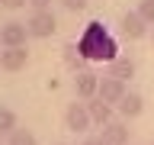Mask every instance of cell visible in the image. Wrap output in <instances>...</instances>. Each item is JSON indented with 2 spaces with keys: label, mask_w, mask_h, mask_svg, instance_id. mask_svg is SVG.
Returning <instances> with one entry per match:
<instances>
[{
  "label": "cell",
  "mask_w": 154,
  "mask_h": 145,
  "mask_svg": "<svg viewBox=\"0 0 154 145\" xmlns=\"http://www.w3.org/2000/svg\"><path fill=\"white\" fill-rule=\"evenodd\" d=\"M77 48H80V55L87 58V61H112V58H119L116 52H119V45H116V39L106 32L103 23H87V29L80 32V39H77Z\"/></svg>",
  "instance_id": "cell-1"
},
{
  "label": "cell",
  "mask_w": 154,
  "mask_h": 145,
  "mask_svg": "<svg viewBox=\"0 0 154 145\" xmlns=\"http://www.w3.org/2000/svg\"><path fill=\"white\" fill-rule=\"evenodd\" d=\"M26 29H29V39H48V36H55V13L51 10H35V13H29L26 19Z\"/></svg>",
  "instance_id": "cell-2"
},
{
  "label": "cell",
  "mask_w": 154,
  "mask_h": 145,
  "mask_svg": "<svg viewBox=\"0 0 154 145\" xmlns=\"http://www.w3.org/2000/svg\"><path fill=\"white\" fill-rule=\"evenodd\" d=\"M93 126V119H90V110H87V100H80V103H67L64 110V129L67 132H87Z\"/></svg>",
  "instance_id": "cell-3"
},
{
  "label": "cell",
  "mask_w": 154,
  "mask_h": 145,
  "mask_svg": "<svg viewBox=\"0 0 154 145\" xmlns=\"http://www.w3.org/2000/svg\"><path fill=\"white\" fill-rule=\"evenodd\" d=\"M119 36H122L125 42H138V39L148 36V23L138 16V10H128V13L119 16Z\"/></svg>",
  "instance_id": "cell-4"
},
{
  "label": "cell",
  "mask_w": 154,
  "mask_h": 145,
  "mask_svg": "<svg viewBox=\"0 0 154 145\" xmlns=\"http://www.w3.org/2000/svg\"><path fill=\"white\" fill-rule=\"evenodd\" d=\"M128 94V87H125V81H119V77H100V100H103V103H109V106H119V100H122V97Z\"/></svg>",
  "instance_id": "cell-5"
},
{
  "label": "cell",
  "mask_w": 154,
  "mask_h": 145,
  "mask_svg": "<svg viewBox=\"0 0 154 145\" xmlns=\"http://www.w3.org/2000/svg\"><path fill=\"white\" fill-rule=\"evenodd\" d=\"M26 65H29V48L26 45H13V48H3V52H0V68L10 71V74L23 71Z\"/></svg>",
  "instance_id": "cell-6"
},
{
  "label": "cell",
  "mask_w": 154,
  "mask_h": 145,
  "mask_svg": "<svg viewBox=\"0 0 154 145\" xmlns=\"http://www.w3.org/2000/svg\"><path fill=\"white\" fill-rule=\"evenodd\" d=\"M74 94H77V100H93V97L100 94V74H93V71H77L74 74Z\"/></svg>",
  "instance_id": "cell-7"
},
{
  "label": "cell",
  "mask_w": 154,
  "mask_h": 145,
  "mask_svg": "<svg viewBox=\"0 0 154 145\" xmlns=\"http://www.w3.org/2000/svg\"><path fill=\"white\" fill-rule=\"evenodd\" d=\"M0 39H3V48L26 45L29 29H26V23H16V19H10V23H3V26H0Z\"/></svg>",
  "instance_id": "cell-8"
},
{
  "label": "cell",
  "mask_w": 154,
  "mask_h": 145,
  "mask_svg": "<svg viewBox=\"0 0 154 145\" xmlns=\"http://www.w3.org/2000/svg\"><path fill=\"white\" fill-rule=\"evenodd\" d=\"M116 113L122 116L125 123L128 119H138V116L144 113V100H141V94H135V90H128V94L119 100V106H116Z\"/></svg>",
  "instance_id": "cell-9"
},
{
  "label": "cell",
  "mask_w": 154,
  "mask_h": 145,
  "mask_svg": "<svg viewBox=\"0 0 154 145\" xmlns=\"http://www.w3.org/2000/svg\"><path fill=\"white\" fill-rule=\"evenodd\" d=\"M103 142L106 145H128V123L125 119H112V123L103 126Z\"/></svg>",
  "instance_id": "cell-10"
},
{
  "label": "cell",
  "mask_w": 154,
  "mask_h": 145,
  "mask_svg": "<svg viewBox=\"0 0 154 145\" xmlns=\"http://www.w3.org/2000/svg\"><path fill=\"white\" fill-rule=\"evenodd\" d=\"M87 110H90L93 126H100V129H103L106 123H112V110H116V106H109V103H103L100 97H93V100H87Z\"/></svg>",
  "instance_id": "cell-11"
},
{
  "label": "cell",
  "mask_w": 154,
  "mask_h": 145,
  "mask_svg": "<svg viewBox=\"0 0 154 145\" xmlns=\"http://www.w3.org/2000/svg\"><path fill=\"white\" fill-rule=\"evenodd\" d=\"M106 74L119 77V81H128V77H135V61L128 55H119V58H112V61L106 65Z\"/></svg>",
  "instance_id": "cell-12"
},
{
  "label": "cell",
  "mask_w": 154,
  "mask_h": 145,
  "mask_svg": "<svg viewBox=\"0 0 154 145\" xmlns=\"http://www.w3.org/2000/svg\"><path fill=\"white\" fill-rule=\"evenodd\" d=\"M64 65L77 74V71H87V58L80 55V48H77V45H67L64 48Z\"/></svg>",
  "instance_id": "cell-13"
},
{
  "label": "cell",
  "mask_w": 154,
  "mask_h": 145,
  "mask_svg": "<svg viewBox=\"0 0 154 145\" xmlns=\"http://www.w3.org/2000/svg\"><path fill=\"white\" fill-rule=\"evenodd\" d=\"M7 145H38V142H35V135L29 132V129H19L16 126V129L7 135Z\"/></svg>",
  "instance_id": "cell-14"
},
{
  "label": "cell",
  "mask_w": 154,
  "mask_h": 145,
  "mask_svg": "<svg viewBox=\"0 0 154 145\" xmlns=\"http://www.w3.org/2000/svg\"><path fill=\"white\" fill-rule=\"evenodd\" d=\"M16 113L10 110V106H0V135H10L13 129H16Z\"/></svg>",
  "instance_id": "cell-15"
},
{
  "label": "cell",
  "mask_w": 154,
  "mask_h": 145,
  "mask_svg": "<svg viewBox=\"0 0 154 145\" xmlns=\"http://www.w3.org/2000/svg\"><path fill=\"white\" fill-rule=\"evenodd\" d=\"M138 16H141L148 26H154V0H141V3H138Z\"/></svg>",
  "instance_id": "cell-16"
},
{
  "label": "cell",
  "mask_w": 154,
  "mask_h": 145,
  "mask_svg": "<svg viewBox=\"0 0 154 145\" xmlns=\"http://www.w3.org/2000/svg\"><path fill=\"white\" fill-rule=\"evenodd\" d=\"M87 3H90V0H61V7H64L67 13H80V10H87Z\"/></svg>",
  "instance_id": "cell-17"
},
{
  "label": "cell",
  "mask_w": 154,
  "mask_h": 145,
  "mask_svg": "<svg viewBox=\"0 0 154 145\" xmlns=\"http://www.w3.org/2000/svg\"><path fill=\"white\" fill-rule=\"evenodd\" d=\"M29 0H0V7L3 10H19V7H26Z\"/></svg>",
  "instance_id": "cell-18"
},
{
  "label": "cell",
  "mask_w": 154,
  "mask_h": 145,
  "mask_svg": "<svg viewBox=\"0 0 154 145\" xmlns=\"http://www.w3.org/2000/svg\"><path fill=\"white\" fill-rule=\"evenodd\" d=\"M29 7H32V13L35 10H51V0H29Z\"/></svg>",
  "instance_id": "cell-19"
},
{
  "label": "cell",
  "mask_w": 154,
  "mask_h": 145,
  "mask_svg": "<svg viewBox=\"0 0 154 145\" xmlns=\"http://www.w3.org/2000/svg\"><path fill=\"white\" fill-rule=\"evenodd\" d=\"M80 145H106V142H103V135H87Z\"/></svg>",
  "instance_id": "cell-20"
},
{
  "label": "cell",
  "mask_w": 154,
  "mask_h": 145,
  "mask_svg": "<svg viewBox=\"0 0 154 145\" xmlns=\"http://www.w3.org/2000/svg\"><path fill=\"white\" fill-rule=\"evenodd\" d=\"M0 52H3V39H0Z\"/></svg>",
  "instance_id": "cell-21"
},
{
  "label": "cell",
  "mask_w": 154,
  "mask_h": 145,
  "mask_svg": "<svg viewBox=\"0 0 154 145\" xmlns=\"http://www.w3.org/2000/svg\"><path fill=\"white\" fill-rule=\"evenodd\" d=\"M151 36H154V26H151Z\"/></svg>",
  "instance_id": "cell-22"
},
{
  "label": "cell",
  "mask_w": 154,
  "mask_h": 145,
  "mask_svg": "<svg viewBox=\"0 0 154 145\" xmlns=\"http://www.w3.org/2000/svg\"><path fill=\"white\" fill-rule=\"evenodd\" d=\"M58 145H67V142H58Z\"/></svg>",
  "instance_id": "cell-23"
},
{
  "label": "cell",
  "mask_w": 154,
  "mask_h": 145,
  "mask_svg": "<svg viewBox=\"0 0 154 145\" xmlns=\"http://www.w3.org/2000/svg\"><path fill=\"white\" fill-rule=\"evenodd\" d=\"M128 145H132V142H128Z\"/></svg>",
  "instance_id": "cell-24"
},
{
  "label": "cell",
  "mask_w": 154,
  "mask_h": 145,
  "mask_svg": "<svg viewBox=\"0 0 154 145\" xmlns=\"http://www.w3.org/2000/svg\"><path fill=\"white\" fill-rule=\"evenodd\" d=\"M0 145H3V142H0Z\"/></svg>",
  "instance_id": "cell-25"
},
{
  "label": "cell",
  "mask_w": 154,
  "mask_h": 145,
  "mask_svg": "<svg viewBox=\"0 0 154 145\" xmlns=\"http://www.w3.org/2000/svg\"><path fill=\"white\" fill-rule=\"evenodd\" d=\"M151 145H154V142H151Z\"/></svg>",
  "instance_id": "cell-26"
}]
</instances>
